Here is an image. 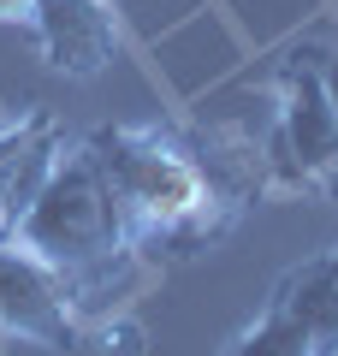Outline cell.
I'll use <instances>...</instances> for the list:
<instances>
[{
    "mask_svg": "<svg viewBox=\"0 0 338 356\" xmlns=\"http://www.w3.org/2000/svg\"><path fill=\"white\" fill-rule=\"evenodd\" d=\"M83 143L125 208L143 267L196 261L267 196V154L238 125H101Z\"/></svg>",
    "mask_w": 338,
    "mask_h": 356,
    "instance_id": "1",
    "label": "cell"
},
{
    "mask_svg": "<svg viewBox=\"0 0 338 356\" xmlns=\"http://www.w3.org/2000/svg\"><path fill=\"white\" fill-rule=\"evenodd\" d=\"M18 243L36 250L42 261H54L77 285V303H83L89 327L107 309V297H119L137 273H149L137 261V250H131L125 208H119V196H113L89 143H60L42 191L30 196L24 220H18Z\"/></svg>",
    "mask_w": 338,
    "mask_h": 356,
    "instance_id": "2",
    "label": "cell"
},
{
    "mask_svg": "<svg viewBox=\"0 0 338 356\" xmlns=\"http://www.w3.org/2000/svg\"><path fill=\"white\" fill-rule=\"evenodd\" d=\"M279 131L261 143L267 154V196H321L338 202V107L321 77V48L303 42L273 65Z\"/></svg>",
    "mask_w": 338,
    "mask_h": 356,
    "instance_id": "3",
    "label": "cell"
},
{
    "mask_svg": "<svg viewBox=\"0 0 338 356\" xmlns=\"http://www.w3.org/2000/svg\"><path fill=\"white\" fill-rule=\"evenodd\" d=\"M225 356H338V273L332 255L285 267L267 291V309L225 344Z\"/></svg>",
    "mask_w": 338,
    "mask_h": 356,
    "instance_id": "4",
    "label": "cell"
},
{
    "mask_svg": "<svg viewBox=\"0 0 338 356\" xmlns=\"http://www.w3.org/2000/svg\"><path fill=\"white\" fill-rule=\"evenodd\" d=\"M0 332L42 344V350H77L89 339V315L77 303V285L54 261H42L24 243H0Z\"/></svg>",
    "mask_w": 338,
    "mask_h": 356,
    "instance_id": "5",
    "label": "cell"
},
{
    "mask_svg": "<svg viewBox=\"0 0 338 356\" xmlns=\"http://www.w3.org/2000/svg\"><path fill=\"white\" fill-rule=\"evenodd\" d=\"M36 48L65 77H101L119 54V13L113 0H36L30 13Z\"/></svg>",
    "mask_w": 338,
    "mask_h": 356,
    "instance_id": "6",
    "label": "cell"
},
{
    "mask_svg": "<svg viewBox=\"0 0 338 356\" xmlns=\"http://www.w3.org/2000/svg\"><path fill=\"white\" fill-rule=\"evenodd\" d=\"M60 119L48 107H30L13 125H0V243L18 238V220H24L30 196L42 191L54 154H60Z\"/></svg>",
    "mask_w": 338,
    "mask_h": 356,
    "instance_id": "7",
    "label": "cell"
},
{
    "mask_svg": "<svg viewBox=\"0 0 338 356\" xmlns=\"http://www.w3.org/2000/svg\"><path fill=\"white\" fill-rule=\"evenodd\" d=\"M89 339H101V356H149V332L137 321H95Z\"/></svg>",
    "mask_w": 338,
    "mask_h": 356,
    "instance_id": "8",
    "label": "cell"
},
{
    "mask_svg": "<svg viewBox=\"0 0 338 356\" xmlns=\"http://www.w3.org/2000/svg\"><path fill=\"white\" fill-rule=\"evenodd\" d=\"M321 77H326V95H332V107H338V30L321 42Z\"/></svg>",
    "mask_w": 338,
    "mask_h": 356,
    "instance_id": "9",
    "label": "cell"
},
{
    "mask_svg": "<svg viewBox=\"0 0 338 356\" xmlns=\"http://www.w3.org/2000/svg\"><path fill=\"white\" fill-rule=\"evenodd\" d=\"M36 0H0V24H30Z\"/></svg>",
    "mask_w": 338,
    "mask_h": 356,
    "instance_id": "10",
    "label": "cell"
}]
</instances>
